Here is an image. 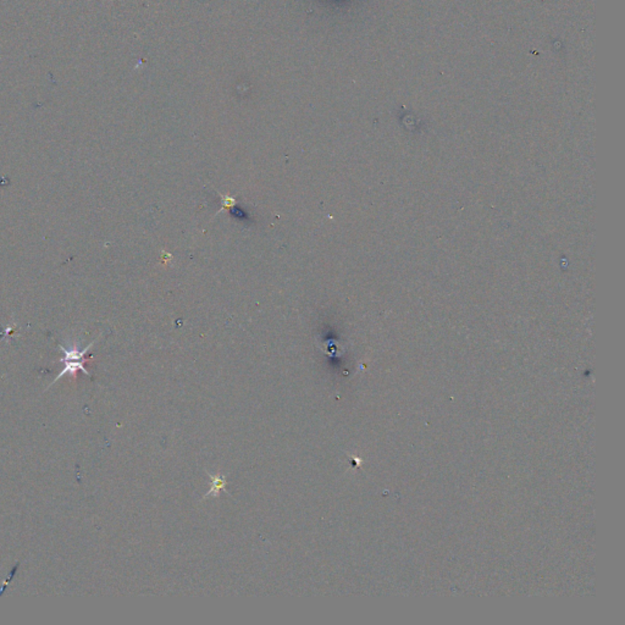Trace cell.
Listing matches in <instances>:
<instances>
[{
	"mask_svg": "<svg viewBox=\"0 0 625 625\" xmlns=\"http://www.w3.org/2000/svg\"><path fill=\"white\" fill-rule=\"evenodd\" d=\"M95 341H93V342H90V345L87 346L85 350H79V348H77L76 346H72V347H69V348H65L64 346H59V347H60V350H63V352H64V355H65V357H64V358L61 359V362L64 363V366H64V369H63V371L58 374V376H56V380H54V382H56V381L59 380V379H60V378H63V376L66 375V374L74 376L79 371H82V373H85L86 375L90 376V371L86 369L83 364H85L86 362V353H87V352L90 350V347H92V346L95 345Z\"/></svg>",
	"mask_w": 625,
	"mask_h": 625,
	"instance_id": "obj_1",
	"label": "cell"
},
{
	"mask_svg": "<svg viewBox=\"0 0 625 625\" xmlns=\"http://www.w3.org/2000/svg\"><path fill=\"white\" fill-rule=\"evenodd\" d=\"M222 209L224 208H230L232 205L235 204L236 200L234 198H230V197H227V195H222Z\"/></svg>",
	"mask_w": 625,
	"mask_h": 625,
	"instance_id": "obj_2",
	"label": "cell"
}]
</instances>
